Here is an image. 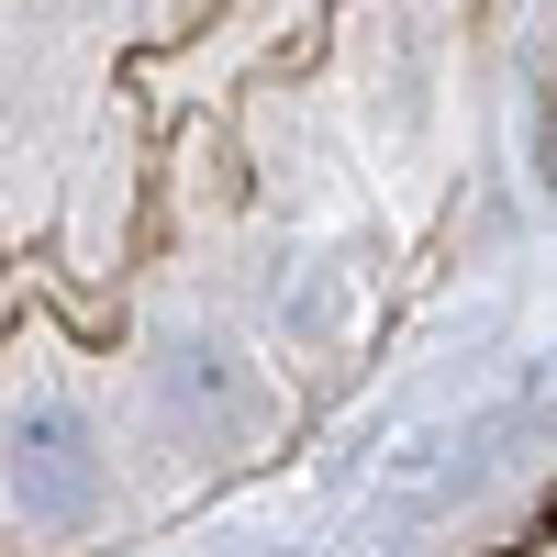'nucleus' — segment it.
<instances>
[{
	"mask_svg": "<svg viewBox=\"0 0 557 557\" xmlns=\"http://www.w3.org/2000/svg\"><path fill=\"white\" fill-rule=\"evenodd\" d=\"M34 469H45V502H67V491H78V435L45 424V435H34Z\"/></svg>",
	"mask_w": 557,
	"mask_h": 557,
	"instance_id": "nucleus-1",
	"label": "nucleus"
}]
</instances>
